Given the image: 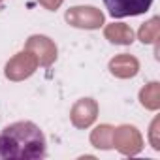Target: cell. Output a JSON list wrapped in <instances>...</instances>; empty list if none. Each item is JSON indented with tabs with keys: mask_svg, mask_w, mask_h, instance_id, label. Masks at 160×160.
<instances>
[{
	"mask_svg": "<svg viewBox=\"0 0 160 160\" xmlns=\"http://www.w3.org/2000/svg\"><path fill=\"white\" fill-rule=\"evenodd\" d=\"M47 154V139L40 126L30 121L8 124L0 132L2 160H40Z\"/></svg>",
	"mask_w": 160,
	"mask_h": 160,
	"instance_id": "6da1fadb",
	"label": "cell"
},
{
	"mask_svg": "<svg viewBox=\"0 0 160 160\" xmlns=\"http://www.w3.org/2000/svg\"><path fill=\"white\" fill-rule=\"evenodd\" d=\"M104 4L111 17L122 19V17H134L149 12L152 0H104Z\"/></svg>",
	"mask_w": 160,
	"mask_h": 160,
	"instance_id": "7a4b0ae2",
	"label": "cell"
}]
</instances>
